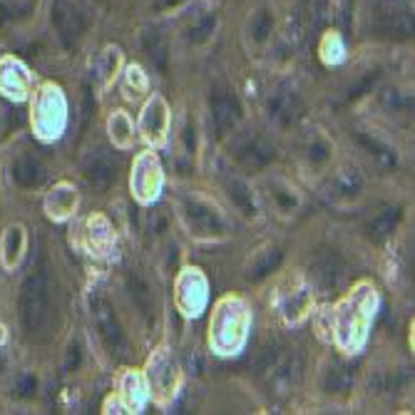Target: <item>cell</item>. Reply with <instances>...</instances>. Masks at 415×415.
<instances>
[{"label": "cell", "mask_w": 415, "mask_h": 415, "mask_svg": "<svg viewBox=\"0 0 415 415\" xmlns=\"http://www.w3.org/2000/svg\"><path fill=\"white\" fill-rule=\"evenodd\" d=\"M376 308V291L373 286L361 284L348 299L339 306L336 313V339H339L341 348L355 353L366 341V326L368 316H373Z\"/></svg>", "instance_id": "obj_1"}, {"label": "cell", "mask_w": 415, "mask_h": 415, "mask_svg": "<svg viewBox=\"0 0 415 415\" xmlns=\"http://www.w3.org/2000/svg\"><path fill=\"white\" fill-rule=\"evenodd\" d=\"M246 308L241 301H224L219 304L217 316L212 323V341L219 353H236L244 343V328H246Z\"/></svg>", "instance_id": "obj_2"}, {"label": "cell", "mask_w": 415, "mask_h": 415, "mask_svg": "<svg viewBox=\"0 0 415 415\" xmlns=\"http://www.w3.org/2000/svg\"><path fill=\"white\" fill-rule=\"evenodd\" d=\"M179 212L189 234H194L197 239H222L226 234L224 217L204 199L184 197L179 204Z\"/></svg>", "instance_id": "obj_3"}, {"label": "cell", "mask_w": 415, "mask_h": 415, "mask_svg": "<svg viewBox=\"0 0 415 415\" xmlns=\"http://www.w3.org/2000/svg\"><path fill=\"white\" fill-rule=\"evenodd\" d=\"M90 313H93L95 328H97V334H100V339L104 341V346L115 355L130 353V343H127L125 331H122L120 321H117L115 308H112V304H109L100 291H95V294L90 296Z\"/></svg>", "instance_id": "obj_4"}, {"label": "cell", "mask_w": 415, "mask_h": 415, "mask_svg": "<svg viewBox=\"0 0 415 415\" xmlns=\"http://www.w3.org/2000/svg\"><path fill=\"white\" fill-rule=\"evenodd\" d=\"M48 313V276L35 271L20 289V318L27 331H38Z\"/></svg>", "instance_id": "obj_5"}, {"label": "cell", "mask_w": 415, "mask_h": 415, "mask_svg": "<svg viewBox=\"0 0 415 415\" xmlns=\"http://www.w3.org/2000/svg\"><path fill=\"white\" fill-rule=\"evenodd\" d=\"M234 157L246 170H264L276 159V149L261 135H239L234 140Z\"/></svg>", "instance_id": "obj_6"}, {"label": "cell", "mask_w": 415, "mask_h": 415, "mask_svg": "<svg viewBox=\"0 0 415 415\" xmlns=\"http://www.w3.org/2000/svg\"><path fill=\"white\" fill-rule=\"evenodd\" d=\"M177 383H179V368L167 348H159L149 361V386H152L157 398H170L175 395Z\"/></svg>", "instance_id": "obj_7"}, {"label": "cell", "mask_w": 415, "mask_h": 415, "mask_svg": "<svg viewBox=\"0 0 415 415\" xmlns=\"http://www.w3.org/2000/svg\"><path fill=\"white\" fill-rule=\"evenodd\" d=\"M209 117L217 135H229L241 117V107L229 90H214L209 95Z\"/></svg>", "instance_id": "obj_8"}, {"label": "cell", "mask_w": 415, "mask_h": 415, "mask_svg": "<svg viewBox=\"0 0 415 415\" xmlns=\"http://www.w3.org/2000/svg\"><path fill=\"white\" fill-rule=\"evenodd\" d=\"M266 115L276 127L286 130L301 117V100L291 88H276L266 100Z\"/></svg>", "instance_id": "obj_9"}, {"label": "cell", "mask_w": 415, "mask_h": 415, "mask_svg": "<svg viewBox=\"0 0 415 415\" xmlns=\"http://www.w3.org/2000/svg\"><path fill=\"white\" fill-rule=\"evenodd\" d=\"M132 184H135V194L142 202L157 197L159 186H162V170H159V162L152 154L137 157L135 172H132Z\"/></svg>", "instance_id": "obj_10"}, {"label": "cell", "mask_w": 415, "mask_h": 415, "mask_svg": "<svg viewBox=\"0 0 415 415\" xmlns=\"http://www.w3.org/2000/svg\"><path fill=\"white\" fill-rule=\"evenodd\" d=\"M311 286L304 284V281H294V284L289 286V289L281 291L279 296V306H281V313H284V318L289 323H299L306 318L308 308H311Z\"/></svg>", "instance_id": "obj_11"}, {"label": "cell", "mask_w": 415, "mask_h": 415, "mask_svg": "<svg viewBox=\"0 0 415 415\" xmlns=\"http://www.w3.org/2000/svg\"><path fill=\"white\" fill-rule=\"evenodd\" d=\"M82 175H85V179H88L95 189L104 191L115 184V179H117V162H112L102 149H95V152H90L88 157H85V162H82Z\"/></svg>", "instance_id": "obj_12"}, {"label": "cell", "mask_w": 415, "mask_h": 415, "mask_svg": "<svg viewBox=\"0 0 415 415\" xmlns=\"http://www.w3.org/2000/svg\"><path fill=\"white\" fill-rule=\"evenodd\" d=\"M167 125H170L167 102L159 95H154L142 109V132L147 137V142L164 144V140H167Z\"/></svg>", "instance_id": "obj_13"}, {"label": "cell", "mask_w": 415, "mask_h": 415, "mask_svg": "<svg viewBox=\"0 0 415 415\" xmlns=\"http://www.w3.org/2000/svg\"><path fill=\"white\" fill-rule=\"evenodd\" d=\"M53 22L57 27V35L65 43V48H72L77 43V38L82 35L85 25H82L80 13L72 8L70 0H55L53 3Z\"/></svg>", "instance_id": "obj_14"}, {"label": "cell", "mask_w": 415, "mask_h": 415, "mask_svg": "<svg viewBox=\"0 0 415 415\" xmlns=\"http://www.w3.org/2000/svg\"><path fill=\"white\" fill-rule=\"evenodd\" d=\"M363 184H366V182H363V175L358 172V167L343 164L334 175V182H331V197L341 204H351V202H355V199H361Z\"/></svg>", "instance_id": "obj_15"}, {"label": "cell", "mask_w": 415, "mask_h": 415, "mask_svg": "<svg viewBox=\"0 0 415 415\" xmlns=\"http://www.w3.org/2000/svg\"><path fill=\"white\" fill-rule=\"evenodd\" d=\"M179 306L184 313H199L207 301V284H204L202 273L197 268H191V273H186L184 279L179 281Z\"/></svg>", "instance_id": "obj_16"}, {"label": "cell", "mask_w": 415, "mask_h": 415, "mask_svg": "<svg viewBox=\"0 0 415 415\" xmlns=\"http://www.w3.org/2000/svg\"><path fill=\"white\" fill-rule=\"evenodd\" d=\"M331 157H334V144L328 142V137L318 130L308 132L306 140H304V159H306L308 167L323 170L331 162Z\"/></svg>", "instance_id": "obj_17"}, {"label": "cell", "mask_w": 415, "mask_h": 415, "mask_svg": "<svg viewBox=\"0 0 415 415\" xmlns=\"http://www.w3.org/2000/svg\"><path fill=\"white\" fill-rule=\"evenodd\" d=\"M281 259H284V249H281V246H276V244L264 246L261 252L254 254L252 261H249V266H246V279L261 281L264 276H268L273 268L279 266Z\"/></svg>", "instance_id": "obj_18"}, {"label": "cell", "mask_w": 415, "mask_h": 415, "mask_svg": "<svg viewBox=\"0 0 415 415\" xmlns=\"http://www.w3.org/2000/svg\"><path fill=\"white\" fill-rule=\"evenodd\" d=\"M224 189H226V197L231 199V204H234L244 217H254V214H257V204H254L252 186H249V182H246L244 177L226 175Z\"/></svg>", "instance_id": "obj_19"}, {"label": "cell", "mask_w": 415, "mask_h": 415, "mask_svg": "<svg viewBox=\"0 0 415 415\" xmlns=\"http://www.w3.org/2000/svg\"><path fill=\"white\" fill-rule=\"evenodd\" d=\"M355 140H358V144L363 147V152H366L368 157L378 164V167H395L398 154H395V149L390 147V144L383 142L381 137L371 135V132H358Z\"/></svg>", "instance_id": "obj_20"}, {"label": "cell", "mask_w": 415, "mask_h": 415, "mask_svg": "<svg viewBox=\"0 0 415 415\" xmlns=\"http://www.w3.org/2000/svg\"><path fill=\"white\" fill-rule=\"evenodd\" d=\"M268 202L273 204L276 212L284 214V217L296 214L301 207V197L296 194L294 186L286 184L284 179H271V184H268Z\"/></svg>", "instance_id": "obj_21"}, {"label": "cell", "mask_w": 415, "mask_h": 415, "mask_svg": "<svg viewBox=\"0 0 415 415\" xmlns=\"http://www.w3.org/2000/svg\"><path fill=\"white\" fill-rule=\"evenodd\" d=\"M400 222V209L398 207H386L376 214V217L368 222V239L376 241V244H383L386 239H390V234L395 231Z\"/></svg>", "instance_id": "obj_22"}, {"label": "cell", "mask_w": 415, "mask_h": 415, "mask_svg": "<svg viewBox=\"0 0 415 415\" xmlns=\"http://www.w3.org/2000/svg\"><path fill=\"white\" fill-rule=\"evenodd\" d=\"M346 266L341 264V259L336 254H326L316 261L313 266V276L323 289H339V284L343 281Z\"/></svg>", "instance_id": "obj_23"}, {"label": "cell", "mask_w": 415, "mask_h": 415, "mask_svg": "<svg viewBox=\"0 0 415 415\" xmlns=\"http://www.w3.org/2000/svg\"><path fill=\"white\" fill-rule=\"evenodd\" d=\"M127 291H130L132 301H135V306L140 308V313H142V316H152V308H154L152 289H149V284L144 281V276H140L135 268L127 271Z\"/></svg>", "instance_id": "obj_24"}, {"label": "cell", "mask_w": 415, "mask_h": 415, "mask_svg": "<svg viewBox=\"0 0 415 415\" xmlns=\"http://www.w3.org/2000/svg\"><path fill=\"white\" fill-rule=\"evenodd\" d=\"M13 177L20 186H38L45 182V167L35 157H20L13 167Z\"/></svg>", "instance_id": "obj_25"}, {"label": "cell", "mask_w": 415, "mask_h": 415, "mask_svg": "<svg viewBox=\"0 0 415 415\" xmlns=\"http://www.w3.org/2000/svg\"><path fill=\"white\" fill-rule=\"evenodd\" d=\"M109 140L120 149H127L132 144V122L122 109H115L109 117Z\"/></svg>", "instance_id": "obj_26"}, {"label": "cell", "mask_w": 415, "mask_h": 415, "mask_svg": "<svg viewBox=\"0 0 415 415\" xmlns=\"http://www.w3.org/2000/svg\"><path fill=\"white\" fill-rule=\"evenodd\" d=\"M321 386L326 393H341V390H346V386H348V368H343L336 361L326 363V368L321 373Z\"/></svg>", "instance_id": "obj_27"}, {"label": "cell", "mask_w": 415, "mask_h": 415, "mask_svg": "<svg viewBox=\"0 0 415 415\" xmlns=\"http://www.w3.org/2000/svg\"><path fill=\"white\" fill-rule=\"evenodd\" d=\"M75 202H77L75 189H70V186L62 184L53 191V197H50V202H48V209H50V214H55V217L60 219V217H65V214H70L72 209H75Z\"/></svg>", "instance_id": "obj_28"}, {"label": "cell", "mask_w": 415, "mask_h": 415, "mask_svg": "<svg viewBox=\"0 0 415 415\" xmlns=\"http://www.w3.org/2000/svg\"><path fill=\"white\" fill-rule=\"evenodd\" d=\"M273 30V15L268 11H257V15L252 18V25H249V35L257 45H264L271 38Z\"/></svg>", "instance_id": "obj_29"}, {"label": "cell", "mask_w": 415, "mask_h": 415, "mask_svg": "<svg viewBox=\"0 0 415 415\" xmlns=\"http://www.w3.org/2000/svg\"><path fill=\"white\" fill-rule=\"evenodd\" d=\"M142 45H144V53L149 55V60H152L159 70H164V67H167V48H164V40L159 38V33L149 30L142 38Z\"/></svg>", "instance_id": "obj_30"}, {"label": "cell", "mask_w": 415, "mask_h": 415, "mask_svg": "<svg viewBox=\"0 0 415 415\" xmlns=\"http://www.w3.org/2000/svg\"><path fill=\"white\" fill-rule=\"evenodd\" d=\"M214 25H217L214 15L202 18V20H199L197 25H194V27L189 30V43H191V45H202V43H207V40L214 35Z\"/></svg>", "instance_id": "obj_31"}, {"label": "cell", "mask_w": 415, "mask_h": 415, "mask_svg": "<svg viewBox=\"0 0 415 415\" xmlns=\"http://www.w3.org/2000/svg\"><path fill=\"white\" fill-rule=\"evenodd\" d=\"M20 244H22V229L20 226H11L6 236V264H15L20 257Z\"/></svg>", "instance_id": "obj_32"}, {"label": "cell", "mask_w": 415, "mask_h": 415, "mask_svg": "<svg viewBox=\"0 0 415 415\" xmlns=\"http://www.w3.org/2000/svg\"><path fill=\"white\" fill-rule=\"evenodd\" d=\"M125 90H127V97H140L144 90V77L140 70H130V75H127V82H125Z\"/></svg>", "instance_id": "obj_33"}, {"label": "cell", "mask_w": 415, "mask_h": 415, "mask_svg": "<svg viewBox=\"0 0 415 415\" xmlns=\"http://www.w3.org/2000/svg\"><path fill=\"white\" fill-rule=\"evenodd\" d=\"M164 226H167V217H164V209H154V212L149 214V219H147V231L152 236H159L164 231Z\"/></svg>", "instance_id": "obj_34"}, {"label": "cell", "mask_w": 415, "mask_h": 415, "mask_svg": "<svg viewBox=\"0 0 415 415\" xmlns=\"http://www.w3.org/2000/svg\"><path fill=\"white\" fill-rule=\"evenodd\" d=\"M117 67H120V53L112 48V50H107V57H104V77H107V80H109V77L115 80Z\"/></svg>", "instance_id": "obj_35"}, {"label": "cell", "mask_w": 415, "mask_h": 415, "mask_svg": "<svg viewBox=\"0 0 415 415\" xmlns=\"http://www.w3.org/2000/svg\"><path fill=\"white\" fill-rule=\"evenodd\" d=\"M33 393H35V378L22 376L20 381H18V395H20V398H30Z\"/></svg>", "instance_id": "obj_36"}, {"label": "cell", "mask_w": 415, "mask_h": 415, "mask_svg": "<svg viewBox=\"0 0 415 415\" xmlns=\"http://www.w3.org/2000/svg\"><path fill=\"white\" fill-rule=\"evenodd\" d=\"M77 363H80V346H77V343H70V346H67V361H65V368H67V371H72V368H77Z\"/></svg>", "instance_id": "obj_37"}]
</instances>
